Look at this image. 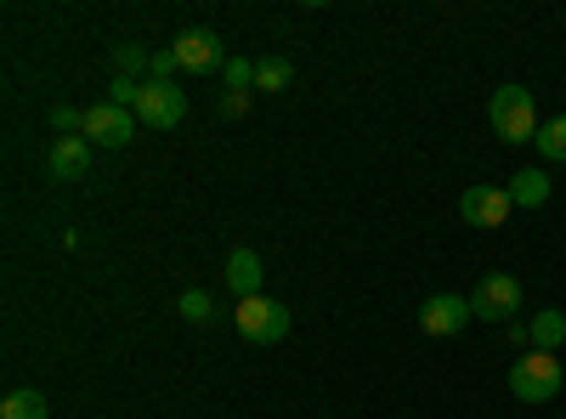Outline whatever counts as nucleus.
<instances>
[{"mask_svg": "<svg viewBox=\"0 0 566 419\" xmlns=\"http://www.w3.org/2000/svg\"><path fill=\"white\" fill-rule=\"evenodd\" d=\"M488 125H493V136L499 143H533L538 136V108H533V91L527 85H499L493 97H488Z\"/></svg>", "mask_w": 566, "mask_h": 419, "instance_id": "nucleus-1", "label": "nucleus"}, {"mask_svg": "<svg viewBox=\"0 0 566 419\" xmlns=\"http://www.w3.org/2000/svg\"><path fill=\"white\" fill-rule=\"evenodd\" d=\"M232 323H239V335L250 346H277L283 335H290V306L272 301V295H250V301H239Z\"/></svg>", "mask_w": 566, "mask_h": 419, "instance_id": "nucleus-2", "label": "nucleus"}, {"mask_svg": "<svg viewBox=\"0 0 566 419\" xmlns=\"http://www.w3.org/2000/svg\"><path fill=\"white\" fill-rule=\"evenodd\" d=\"M510 391L522 397V402H549L555 391H560V363H555V352H527L522 363H510Z\"/></svg>", "mask_w": 566, "mask_h": 419, "instance_id": "nucleus-3", "label": "nucleus"}, {"mask_svg": "<svg viewBox=\"0 0 566 419\" xmlns=\"http://www.w3.org/2000/svg\"><path fill=\"white\" fill-rule=\"evenodd\" d=\"M136 125H142V119H136L130 108H114V103H91V108H85V130H80V136H85L91 148H125L130 136H136Z\"/></svg>", "mask_w": 566, "mask_h": 419, "instance_id": "nucleus-4", "label": "nucleus"}, {"mask_svg": "<svg viewBox=\"0 0 566 419\" xmlns=\"http://www.w3.org/2000/svg\"><path fill=\"white\" fill-rule=\"evenodd\" d=\"M470 312L476 317H515L522 312V277L515 272H482V284H476V295H470Z\"/></svg>", "mask_w": 566, "mask_h": 419, "instance_id": "nucleus-5", "label": "nucleus"}, {"mask_svg": "<svg viewBox=\"0 0 566 419\" xmlns=\"http://www.w3.org/2000/svg\"><path fill=\"white\" fill-rule=\"evenodd\" d=\"M170 52H176V63H181L187 74H216V69H227V52H221V34H216V29H181Z\"/></svg>", "mask_w": 566, "mask_h": 419, "instance_id": "nucleus-6", "label": "nucleus"}, {"mask_svg": "<svg viewBox=\"0 0 566 419\" xmlns=\"http://www.w3.org/2000/svg\"><path fill=\"white\" fill-rule=\"evenodd\" d=\"M181 114H187V97H181L170 80H142V103H136V119L142 125L170 130V125H181Z\"/></svg>", "mask_w": 566, "mask_h": 419, "instance_id": "nucleus-7", "label": "nucleus"}, {"mask_svg": "<svg viewBox=\"0 0 566 419\" xmlns=\"http://www.w3.org/2000/svg\"><path fill=\"white\" fill-rule=\"evenodd\" d=\"M470 295H431L419 306V329L424 335H437V341H448V335H464L470 329Z\"/></svg>", "mask_w": 566, "mask_h": 419, "instance_id": "nucleus-8", "label": "nucleus"}, {"mask_svg": "<svg viewBox=\"0 0 566 419\" xmlns=\"http://www.w3.org/2000/svg\"><path fill=\"white\" fill-rule=\"evenodd\" d=\"M510 210H515L510 193H504V188H488V181H476V188L459 193V216H464L470 227H504Z\"/></svg>", "mask_w": 566, "mask_h": 419, "instance_id": "nucleus-9", "label": "nucleus"}, {"mask_svg": "<svg viewBox=\"0 0 566 419\" xmlns=\"http://www.w3.org/2000/svg\"><path fill=\"white\" fill-rule=\"evenodd\" d=\"M45 170H52L57 181H80L91 170V143L85 136H57L52 154H45Z\"/></svg>", "mask_w": 566, "mask_h": 419, "instance_id": "nucleus-10", "label": "nucleus"}, {"mask_svg": "<svg viewBox=\"0 0 566 419\" xmlns=\"http://www.w3.org/2000/svg\"><path fill=\"white\" fill-rule=\"evenodd\" d=\"M261 255L255 250H232L227 255V290L239 295V301H250V295H261Z\"/></svg>", "mask_w": 566, "mask_h": 419, "instance_id": "nucleus-11", "label": "nucleus"}, {"mask_svg": "<svg viewBox=\"0 0 566 419\" xmlns=\"http://www.w3.org/2000/svg\"><path fill=\"white\" fill-rule=\"evenodd\" d=\"M504 193H510L515 210H538V205H549V176L544 170H515Z\"/></svg>", "mask_w": 566, "mask_h": 419, "instance_id": "nucleus-12", "label": "nucleus"}, {"mask_svg": "<svg viewBox=\"0 0 566 419\" xmlns=\"http://www.w3.org/2000/svg\"><path fill=\"white\" fill-rule=\"evenodd\" d=\"M527 341H533V352H555V346L566 341V312H560V306H544V312L533 317Z\"/></svg>", "mask_w": 566, "mask_h": 419, "instance_id": "nucleus-13", "label": "nucleus"}, {"mask_svg": "<svg viewBox=\"0 0 566 419\" xmlns=\"http://www.w3.org/2000/svg\"><path fill=\"white\" fill-rule=\"evenodd\" d=\"M290 85H295L290 57H255V91H290Z\"/></svg>", "mask_w": 566, "mask_h": 419, "instance_id": "nucleus-14", "label": "nucleus"}, {"mask_svg": "<svg viewBox=\"0 0 566 419\" xmlns=\"http://www.w3.org/2000/svg\"><path fill=\"white\" fill-rule=\"evenodd\" d=\"M533 148H538L549 165H566V114H555V119H544V125H538Z\"/></svg>", "mask_w": 566, "mask_h": 419, "instance_id": "nucleus-15", "label": "nucleus"}, {"mask_svg": "<svg viewBox=\"0 0 566 419\" xmlns=\"http://www.w3.org/2000/svg\"><path fill=\"white\" fill-rule=\"evenodd\" d=\"M45 413H52V402L40 391H7V402H0V419H45Z\"/></svg>", "mask_w": 566, "mask_h": 419, "instance_id": "nucleus-16", "label": "nucleus"}, {"mask_svg": "<svg viewBox=\"0 0 566 419\" xmlns=\"http://www.w3.org/2000/svg\"><path fill=\"white\" fill-rule=\"evenodd\" d=\"M221 80H227L232 97H250V91H255V63H250V57H227Z\"/></svg>", "mask_w": 566, "mask_h": 419, "instance_id": "nucleus-17", "label": "nucleus"}, {"mask_svg": "<svg viewBox=\"0 0 566 419\" xmlns=\"http://www.w3.org/2000/svg\"><path fill=\"white\" fill-rule=\"evenodd\" d=\"M148 63H154V52H142V45H130V40H125V45H114V69H119L125 80H136Z\"/></svg>", "mask_w": 566, "mask_h": 419, "instance_id": "nucleus-18", "label": "nucleus"}, {"mask_svg": "<svg viewBox=\"0 0 566 419\" xmlns=\"http://www.w3.org/2000/svg\"><path fill=\"white\" fill-rule=\"evenodd\" d=\"M176 317H187V323H210V295H205V290H187V295L176 301Z\"/></svg>", "mask_w": 566, "mask_h": 419, "instance_id": "nucleus-19", "label": "nucleus"}, {"mask_svg": "<svg viewBox=\"0 0 566 419\" xmlns=\"http://www.w3.org/2000/svg\"><path fill=\"white\" fill-rule=\"evenodd\" d=\"M108 103H114V108H130V114H136V103H142V80H125V74H119V80L108 85Z\"/></svg>", "mask_w": 566, "mask_h": 419, "instance_id": "nucleus-20", "label": "nucleus"}, {"mask_svg": "<svg viewBox=\"0 0 566 419\" xmlns=\"http://www.w3.org/2000/svg\"><path fill=\"white\" fill-rule=\"evenodd\" d=\"M52 130H63V136H74V130H85V114L63 103V108H52Z\"/></svg>", "mask_w": 566, "mask_h": 419, "instance_id": "nucleus-21", "label": "nucleus"}, {"mask_svg": "<svg viewBox=\"0 0 566 419\" xmlns=\"http://www.w3.org/2000/svg\"><path fill=\"white\" fill-rule=\"evenodd\" d=\"M181 63H176V52H154V63H148V80H170Z\"/></svg>", "mask_w": 566, "mask_h": 419, "instance_id": "nucleus-22", "label": "nucleus"}, {"mask_svg": "<svg viewBox=\"0 0 566 419\" xmlns=\"http://www.w3.org/2000/svg\"><path fill=\"white\" fill-rule=\"evenodd\" d=\"M244 103H250V97H232V91H227V97H221V114H227V119H239Z\"/></svg>", "mask_w": 566, "mask_h": 419, "instance_id": "nucleus-23", "label": "nucleus"}]
</instances>
